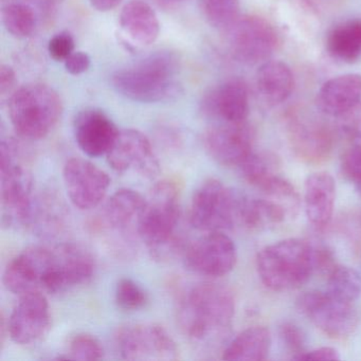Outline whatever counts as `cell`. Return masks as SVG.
Segmentation results:
<instances>
[{"instance_id":"obj_14","label":"cell","mask_w":361,"mask_h":361,"mask_svg":"<svg viewBox=\"0 0 361 361\" xmlns=\"http://www.w3.org/2000/svg\"><path fill=\"white\" fill-rule=\"evenodd\" d=\"M63 179L71 204L83 211L98 207L111 185L109 174L83 158H71L65 164Z\"/></svg>"},{"instance_id":"obj_3","label":"cell","mask_w":361,"mask_h":361,"mask_svg":"<svg viewBox=\"0 0 361 361\" xmlns=\"http://www.w3.org/2000/svg\"><path fill=\"white\" fill-rule=\"evenodd\" d=\"M180 196L172 181H160L139 219L137 234L155 259H170L183 246L179 234Z\"/></svg>"},{"instance_id":"obj_35","label":"cell","mask_w":361,"mask_h":361,"mask_svg":"<svg viewBox=\"0 0 361 361\" xmlns=\"http://www.w3.org/2000/svg\"><path fill=\"white\" fill-rule=\"evenodd\" d=\"M279 337L285 348L293 354V359L306 352V336L303 329L293 322H283L279 327Z\"/></svg>"},{"instance_id":"obj_27","label":"cell","mask_w":361,"mask_h":361,"mask_svg":"<svg viewBox=\"0 0 361 361\" xmlns=\"http://www.w3.org/2000/svg\"><path fill=\"white\" fill-rule=\"evenodd\" d=\"M280 159L274 154L253 152L238 168L243 178L261 191L280 176Z\"/></svg>"},{"instance_id":"obj_28","label":"cell","mask_w":361,"mask_h":361,"mask_svg":"<svg viewBox=\"0 0 361 361\" xmlns=\"http://www.w3.org/2000/svg\"><path fill=\"white\" fill-rule=\"evenodd\" d=\"M327 278V293L342 301L354 303L361 295V276L350 266L338 264Z\"/></svg>"},{"instance_id":"obj_25","label":"cell","mask_w":361,"mask_h":361,"mask_svg":"<svg viewBox=\"0 0 361 361\" xmlns=\"http://www.w3.org/2000/svg\"><path fill=\"white\" fill-rule=\"evenodd\" d=\"M271 334L261 325L248 327L226 346L221 358L230 361H262L269 356Z\"/></svg>"},{"instance_id":"obj_43","label":"cell","mask_w":361,"mask_h":361,"mask_svg":"<svg viewBox=\"0 0 361 361\" xmlns=\"http://www.w3.org/2000/svg\"><path fill=\"white\" fill-rule=\"evenodd\" d=\"M160 4H162L164 7H174V6L178 5V4L183 3L185 0H158Z\"/></svg>"},{"instance_id":"obj_31","label":"cell","mask_w":361,"mask_h":361,"mask_svg":"<svg viewBox=\"0 0 361 361\" xmlns=\"http://www.w3.org/2000/svg\"><path fill=\"white\" fill-rule=\"evenodd\" d=\"M240 0H200V10L213 28L226 31L240 18Z\"/></svg>"},{"instance_id":"obj_30","label":"cell","mask_w":361,"mask_h":361,"mask_svg":"<svg viewBox=\"0 0 361 361\" xmlns=\"http://www.w3.org/2000/svg\"><path fill=\"white\" fill-rule=\"evenodd\" d=\"M264 197L278 204L288 217L289 221H293L301 210L302 202L295 185L280 175L261 190Z\"/></svg>"},{"instance_id":"obj_22","label":"cell","mask_w":361,"mask_h":361,"mask_svg":"<svg viewBox=\"0 0 361 361\" xmlns=\"http://www.w3.org/2000/svg\"><path fill=\"white\" fill-rule=\"evenodd\" d=\"M119 20L124 35L136 45H152L159 37L157 13L145 0L128 1L121 10Z\"/></svg>"},{"instance_id":"obj_40","label":"cell","mask_w":361,"mask_h":361,"mask_svg":"<svg viewBox=\"0 0 361 361\" xmlns=\"http://www.w3.org/2000/svg\"><path fill=\"white\" fill-rule=\"evenodd\" d=\"M340 354L335 348L321 346L314 350H306L300 355L295 360H339Z\"/></svg>"},{"instance_id":"obj_20","label":"cell","mask_w":361,"mask_h":361,"mask_svg":"<svg viewBox=\"0 0 361 361\" xmlns=\"http://www.w3.org/2000/svg\"><path fill=\"white\" fill-rule=\"evenodd\" d=\"M336 181L327 172H316L306 178L303 204L306 217L317 229H324L333 219Z\"/></svg>"},{"instance_id":"obj_29","label":"cell","mask_w":361,"mask_h":361,"mask_svg":"<svg viewBox=\"0 0 361 361\" xmlns=\"http://www.w3.org/2000/svg\"><path fill=\"white\" fill-rule=\"evenodd\" d=\"M4 26L13 37L26 39L35 32L39 24L37 12L24 3H11L1 11Z\"/></svg>"},{"instance_id":"obj_17","label":"cell","mask_w":361,"mask_h":361,"mask_svg":"<svg viewBox=\"0 0 361 361\" xmlns=\"http://www.w3.org/2000/svg\"><path fill=\"white\" fill-rule=\"evenodd\" d=\"M289 142L300 159L308 164H320L331 155L333 135L329 126L314 118L295 116L288 123Z\"/></svg>"},{"instance_id":"obj_5","label":"cell","mask_w":361,"mask_h":361,"mask_svg":"<svg viewBox=\"0 0 361 361\" xmlns=\"http://www.w3.org/2000/svg\"><path fill=\"white\" fill-rule=\"evenodd\" d=\"M9 117L22 138L39 140L56 128L63 113L58 92L41 83H31L16 90L9 99Z\"/></svg>"},{"instance_id":"obj_4","label":"cell","mask_w":361,"mask_h":361,"mask_svg":"<svg viewBox=\"0 0 361 361\" xmlns=\"http://www.w3.org/2000/svg\"><path fill=\"white\" fill-rule=\"evenodd\" d=\"M262 283L278 293L301 288L314 272L312 243L285 238L266 246L257 257Z\"/></svg>"},{"instance_id":"obj_10","label":"cell","mask_w":361,"mask_h":361,"mask_svg":"<svg viewBox=\"0 0 361 361\" xmlns=\"http://www.w3.org/2000/svg\"><path fill=\"white\" fill-rule=\"evenodd\" d=\"M297 307L314 326L333 339H345L358 327L359 314L354 303L337 299L327 291L304 293L297 299Z\"/></svg>"},{"instance_id":"obj_36","label":"cell","mask_w":361,"mask_h":361,"mask_svg":"<svg viewBox=\"0 0 361 361\" xmlns=\"http://www.w3.org/2000/svg\"><path fill=\"white\" fill-rule=\"evenodd\" d=\"M340 133L354 141L361 139V103L336 118Z\"/></svg>"},{"instance_id":"obj_19","label":"cell","mask_w":361,"mask_h":361,"mask_svg":"<svg viewBox=\"0 0 361 361\" xmlns=\"http://www.w3.org/2000/svg\"><path fill=\"white\" fill-rule=\"evenodd\" d=\"M204 116L215 122L246 121L249 114V92L240 79H230L204 96L202 103Z\"/></svg>"},{"instance_id":"obj_42","label":"cell","mask_w":361,"mask_h":361,"mask_svg":"<svg viewBox=\"0 0 361 361\" xmlns=\"http://www.w3.org/2000/svg\"><path fill=\"white\" fill-rule=\"evenodd\" d=\"M122 0H90L92 8L100 12H109L117 8Z\"/></svg>"},{"instance_id":"obj_33","label":"cell","mask_w":361,"mask_h":361,"mask_svg":"<svg viewBox=\"0 0 361 361\" xmlns=\"http://www.w3.org/2000/svg\"><path fill=\"white\" fill-rule=\"evenodd\" d=\"M104 356V348L94 336L78 334L71 338L66 355L58 359L68 360H100Z\"/></svg>"},{"instance_id":"obj_32","label":"cell","mask_w":361,"mask_h":361,"mask_svg":"<svg viewBox=\"0 0 361 361\" xmlns=\"http://www.w3.org/2000/svg\"><path fill=\"white\" fill-rule=\"evenodd\" d=\"M115 302L120 310L137 312L145 307L149 295L142 286L130 278H122L115 287Z\"/></svg>"},{"instance_id":"obj_16","label":"cell","mask_w":361,"mask_h":361,"mask_svg":"<svg viewBox=\"0 0 361 361\" xmlns=\"http://www.w3.org/2000/svg\"><path fill=\"white\" fill-rule=\"evenodd\" d=\"M51 322L47 298L43 293L20 297L8 320V335L20 345H29L47 334Z\"/></svg>"},{"instance_id":"obj_39","label":"cell","mask_w":361,"mask_h":361,"mask_svg":"<svg viewBox=\"0 0 361 361\" xmlns=\"http://www.w3.org/2000/svg\"><path fill=\"white\" fill-rule=\"evenodd\" d=\"M67 73L73 75H80L86 73L92 65L90 54L84 51H75L64 62Z\"/></svg>"},{"instance_id":"obj_2","label":"cell","mask_w":361,"mask_h":361,"mask_svg":"<svg viewBox=\"0 0 361 361\" xmlns=\"http://www.w3.org/2000/svg\"><path fill=\"white\" fill-rule=\"evenodd\" d=\"M180 59L175 52H154L133 66L116 71L111 78L114 90L135 102H166L181 92L177 77Z\"/></svg>"},{"instance_id":"obj_34","label":"cell","mask_w":361,"mask_h":361,"mask_svg":"<svg viewBox=\"0 0 361 361\" xmlns=\"http://www.w3.org/2000/svg\"><path fill=\"white\" fill-rule=\"evenodd\" d=\"M341 170L361 196V139L352 141L341 158Z\"/></svg>"},{"instance_id":"obj_37","label":"cell","mask_w":361,"mask_h":361,"mask_svg":"<svg viewBox=\"0 0 361 361\" xmlns=\"http://www.w3.org/2000/svg\"><path fill=\"white\" fill-rule=\"evenodd\" d=\"M75 39L67 31L54 35L48 44V52L56 62H65L75 52Z\"/></svg>"},{"instance_id":"obj_15","label":"cell","mask_w":361,"mask_h":361,"mask_svg":"<svg viewBox=\"0 0 361 361\" xmlns=\"http://www.w3.org/2000/svg\"><path fill=\"white\" fill-rule=\"evenodd\" d=\"M106 158L111 168L120 174L133 170L149 179L159 174V162L151 141L137 130H120Z\"/></svg>"},{"instance_id":"obj_7","label":"cell","mask_w":361,"mask_h":361,"mask_svg":"<svg viewBox=\"0 0 361 361\" xmlns=\"http://www.w3.org/2000/svg\"><path fill=\"white\" fill-rule=\"evenodd\" d=\"M247 195L226 187L219 179L204 180L192 196L189 221L202 232H225L240 226Z\"/></svg>"},{"instance_id":"obj_26","label":"cell","mask_w":361,"mask_h":361,"mask_svg":"<svg viewBox=\"0 0 361 361\" xmlns=\"http://www.w3.org/2000/svg\"><path fill=\"white\" fill-rule=\"evenodd\" d=\"M329 56L340 62H356L361 58V20L340 23L329 31L326 39Z\"/></svg>"},{"instance_id":"obj_38","label":"cell","mask_w":361,"mask_h":361,"mask_svg":"<svg viewBox=\"0 0 361 361\" xmlns=\"http://www.w3.org/2000/svg\"><path fill=\"white\" fill-rule=\"evenodd\" d=\"M312 259H314V271L327 276L331 270L338 265L335 253L325 245H312Z\"/></svg>"},{"instance_id":"obj_12","label":"cell","mask_w":361,"mask_h":361,"mask_svg":"<svg viewBox=\"0 0 361 361\" xmlns=\"http://www.w3.org/2000/svg\"><path fill=\"white\" fill-rule=\"evenodd\" d=\"M185 267L198 276L221 278L230 274L238 262V250L225 232H207L183 251Z\"/></svg>"},{"instance_id":"obj_41","label":"cell","mask_w":361,"mask_h":361,"mask_svg":"<svg viewBox=\"0 0 361 361\" xmlns=\"http://www.w3.org/2000/svg\"><path fill=\"white\" fill-rule=\"evenodd\" d=\"M16 83V71L9 65H1L0 67V94L5 96L13 90Z\"/></svg>"},{"instance_id":"obj_6","label":"cell","mask_w":361,"mask_h":361,"mask_svg":"<svg viewBox=\"0 0 361 361\" xmlns=\"http://www.w3.org/2000/svg\"><path fill=\"white\" fill-rule=\"evenodd\" d=\"M18 145L12 139L0 145V192L1 219L8 228H22L32 224L35 200L32 180L20 161Z\"/></svg>"},{"instance_id":"obj_8","label":"cell","mask_w":361,"mask_h":361,"mask_svg":"<svg viewBox=\"0 0 361 361\" xmlns=\"http://www.w3.org/2000/svg\"><path fill=\"white\" fill-rule=\"evenodd\" d=\"M60 248L31 246L8 264L4 274L6 288L16 295L60 293Z\"/></svg>"},{"instance_id":"obj_23","label":"cell","mask_w":361,"mask_h":361,"mask_svg":"<svg viewBox=\"0 0 361 361\" xmlns=\"http://www.w3.org/2000/svg\"><path fill=\"white\" fill-rule=\"evenodd\" d=\"M147 198L138 191L120 189L107 200L104 208V219L111 229L118 232L130 231L135 227L137 231L139 219L147 206Z\"/></svg>"},{"instance_id":"obj_11","label":"cell","mask_w":361,"mask_h":361,"mask_svg":"<svg viewBox=\"0 0 361 361\" xmlns=\"http://www.w3.org/2000/svg\"><path fill=\"white\" fill-rule=\"evenodd\" d=\"M225 32L232 56L250 66L269 61L279 45L274 26L259 16H240Z\"/></svg>"},{"instance_id":"obj_24","label":"cell","mask_w":361,"mask_h":361,"mask_svg":"<svg viewBox=\"0 0 361 361\" xmlns=\"http://www.w3.org/2000/svg\"><path fill=\"white\" fill-rule=\"evenodd\" d=\"M295 86L293 71L286 63L267 61L259 65L257 87L265 102L278 105L290 97Z\"/></svg>"},{"instance_id":"obj_13","label":"cell","mask_w":361,"mask_h":361,"mask_svg":"<svg viewBox=\"0 0 361 361\" xmlns=\"http://www.w3.org/2000/svg\"><path fill=\"white\" fill-rule=\"evenodd\" d=\"M255 130L246 121L215 122L207 130L204 145L207 153L224 166H240L253 153Z\"/></svg>"},{"instance_id":"obj_9","label":"cell","mask_w":361,"mask_h":361,"mask_svg":"<svg viewBox=\"0 0 361 361\" xmlns=\"http://www.w3.org/2000/svg\"><path fill=\"white\" fill-rule=\"evenodd\" d=\"M116 348L122 359L132 361H174L179 348L164 326L139 323L120 327L115 335Z\"/></svg>"},{"instance_id":"obj_1","label":"cell","mask_w":361,"mask_h":361,"mask_svg":"<svg viewBox=\"0 0 361 361\" xmlns=\"http://www.w3.org/2000/svg\"><path fill=\"white\" fill-rule=\"evenodd\" d=\"M235 300L225 285L206 282L194 285L178 304V322L190 340L207 344L225 333L233 321Z\"/></svg>"},{"instance_id":"obj_21","label":"cell","mask_w":361,"mask_h":361,"mask_svg":"<svg viewBox=\"0 0 361 361\" xmlns=\"http://www.w3.org/2000/svg\"><path fill=\"white\" fill-rule=\"evenodd\" d=\"M321 113L337 118L361 103V75L346 73L325 82L316 99Z\"/></svg>"},{"instance_id":"obj_18","label":"cell","mask_w":361,"mask_h":361,"mask_svg":"<svg viewBox=\"0 0 361 361\" xmlns=\"http://www.w3.org/2000/svg\"><path fill=\"white\" fill-rule=\"evenodd\" d=\"M73 133L80 149L88 157L99 158L111 151L120 130L104 111L86 109L75 117Z\"/></svg>"}]
</instances>
